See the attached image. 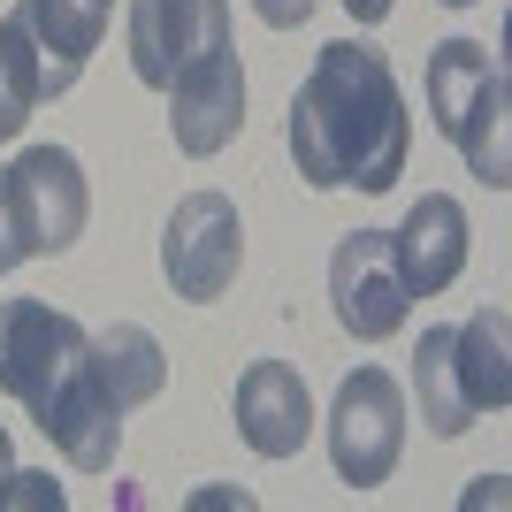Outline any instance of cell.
Here are the masks:
<instances>
[{"label":"cell","mask_w":512,"mask_h":512,"mask_svg":"<svg viewBox=\"0 0 512 512\" xmlns=\"http://www.w3.org/2000/svg\"><path fill=\"white\" fill-rule=\"evenodd\" d=\"M413 153V115L367 39L321 46L291 100V161L314 192H390Z\"/></svg>","instance_id":"cell-1"},{"label":"cell","mask_w":512,"mask_h":512,"mask_svg":"<svg viewBox=\"0 0 512 512\" xmlns=\"http://www.w3.org/2000/svg\"><path fill=\"white\" fill-rule=\"evenodd\" d=\"M0 398L31 406L46 444L77 474H107L123 444V406L92 375V337L62 306L46 299H8L0 306Z\"/></svg>","instance_id":"cell-2"},{"label":"cell","mask_w":512,"mask_h":512,"mask_svg":"<svg viewBox=\"0 0 512 512\" xmlns=\"http://www.w3.org/2000/svg\"><path fill=\"white\" fill-rule=\"evenodd\" d=\"M428 115L451 146L467 153V169L505 192L512 184V123H505V69L482 39H444L428 54Z\"/></svg>","instance_id":"cell-3"},{"label":"cell","mask_w":512,"mask_h":512,"mask_svg":"<svg viewBox=\"0 0 512 512\" xmlns=\"http://www.w3.org/2000/svg\"><path fill=\"white\" fill-rule=\"evenodd\" d=\"M0 214H8V237H16L23 260H46V253H69L85 237V169L69 146H31L0 169Z\"/></svg>","instance_id":"cell-4"},{"label":"cell","mask_w":512,"mask_h":512,"mask_svg":"<svg viewBox=\"0 0 512 512\" xmlns=\"http://www.w3.org/2000/svg\"><path fill=\"white\" fill-rule=\"evenodd\" d=\"M398 451H406V390L390 383L383 367H352L337 383V406H329V459H337V482L375 490V482H390Z\"/></svg>","instance_id":"cell-5"},{"label":"cell","mask_w":512,"mask_h":512,"mask_svg":"<svg viewBox=\"0 0 512 512\" xmlns=\"http://www.w3.org/2000/svg\"><path fill=\"white\" fill-rule=\"evenodd\" d=\"M245 268V222H237L230 192H192L176 199L169 230H161V276H169L176 299L214 306Z\"/></svg>","instance_id":"cell-6"},{"label":"cell","mask_w":512,"mask_h":512,"mask_svg":"<svg viewBox=\"0 0 512 512\" xmlns=\"http://www.w3.org/2000/svg\"><path fill=\"white\" fill-rule=\"evenodd\" d=\"M329 299H337L344 337H360V344H383L406 329L413 299H406V276H398V253H390V230L337 237V253H329Z\"/></svg>","instance_id":"cell-7"},{"label":"cell","mask_w":512,"mask_h":512,"mask_svg":"<svg viewBox=\"0 0 512 512\" xmlns=\"http://www.w3.org/2000/svg\"><path fill=\"white\" fill-rule=\"evenodd\" d=\"M214 46H230V0H130V69H138V85L169 92Z\"/></svg>","instance_id":"cell-8"},{"label":"cell","mask_w":512,"mask_h":512,"mask_svg":"<svg viewBox=\"0 0 512 512\" xmlns=\"http://www.w3.org/2000/svg\"><path fill=\"white\" fill-rule=\"evenodd\" d=\"M245 130V69H237V46H214L207 62H192L169 85V138L176 153L214 161Z\"/></svg>","instance_id":"cell-9"},{"label":"cell","mask_w":512,"mask_h":512,"mask_svg":"<svg viewBox=\"0 0 512 512\" xmlns=\"http://www.w3.org/2000/svg\"><path fill=\"white\" fill-rule=\"evenodd\" d=\"M237 436L260 451V459H291L314 436V398H306V375L291 360H253L237 375Z\"/></svg>","instance_id":"cell-10"},{"label":"cell","mask_w":512,"mask_h":512,"mask_svg":"<svg viewBox=\"0 0 512 512\" xmlns=\"http://www.w3.org/2000/svg\"><path fill=\"white\" fill-rule=\"evenodd\" d=\"M390 253H398V276H406V299L451 291L459 268H467V207L451 192H421L406 207V222L390 230Z\"/></svg>","instance_id":"cell-11"},{"label":"cell","mask_w":512,"mask_h":512,"mask_svg":"<svg viewBox=\"0 0 512 512\" xmlns=\"http://www.w3.org/2000/svg\"><path fill=\"white\" fill-rule=\"evenodd\" d=\"M16 16L31 31V46H39L46 92H69L107 39V0H23Z\"/></svg>","instance_id":"cell-12"},{"label":"cell","mask_w":512,"mask_h":512,"mask_svg":"<svg viewBox=\"0 0 512 512\" xmlns=\"http://www.w3.org/2000/svg\"><path fill=\"white\" fill-rule=\"evenodd\" d=\"M451 367L474 413H505L512 406V314L482 306L474 321H451Z\"/></svg>","instance_id":"cell-13"},{"label":"cell","mask_w":512,"mask_h":512,"mask_svg":"<svg viewBox=\"0 0 512 512\" xmlns=\"http://www.w3.org/2000/svg\"><path fill=\"white\" fill-rule=\"evenodd\" d=\"M92 375H100V390L130 413V406H146V398H161L169 352H161L153 329H138V321H107L100 337H92Z\"/></svg>","instance_id":"cell-14"},{"label":"cell","mask_w":512,"mask_h":512,"mask_svg":"<svg viewBox=\"0 0 512 512\" xmlns=\"http://www.w3.org/2000/svg\"><path fill=\"white\" fill-rule=\"evenodd\" d=\"M413 398H421V421L436 428V436L474 428V406H467V390H459V367H451V321L421 329V352H413Z\"/></svg>","instance_id":"cell-15"},{"label":"cell","mask_w":512,"mask_h":512,"mask_svg":"<svg viewBox=\"0 0 512 512\" xmlns=\"http://www.w3.org/2000/svg\"><path fill=\"white\" fill-rule=\"evenodd\" d=\"M46 100V69H39V46L23 31V16L0 23V138H16L31 123V107Z\"/></svg>","instance_id":"cell-16"},{"label":"cell","mask_w":512,"mask_h":512,"mask_svg":"<svg viewBox=\"0 0 512 512\" xmlns=\"http://www.w3.org/2000/svg\"><path fill=\"white\" fill-rule=\"evenodd\" d=\"M0 505H54V512H62V490H54L46 474H8V490H0Z\"/></svg>","instance_id":"cell-17"},{"label":"cell","mask_w":512,"mask_h":512,"mask_svg":"<svg viewBox=\"0 0 512 512\" xmlns=\"http://www.w3.org/2000/svg\"><path fill=\"white\" fill-rule=\"evenodd\" d=\"M260 23H276V31H299L306 16H314V0H253Z\"/></svg>","instance_id":"cell-18"},{"label":"cell","mask_w":512,"mask_h":512,"mask_svg":"<svg viewBox=\"0 0 512 512\" xmlns=\"http://www.w3.org/2000/svg\"><path fill=\"white\" fill-rule=\"evenodd\" d=\"M390 8H398V0H344V16H352V23H383Z\"/></svg>","instance_id":"cell-19"},{"label":"cell","mask_w":512,"mask_h":512,"mask_svg":"<svg viewBox=\"0 0 512 512\" xmlns=\"http://www.w3.org/2000/svg\"><path fill=\"white\" fill-rule=\"evenodd\" d=\"M8 474H16V444H8V428H0V490H8Z\"/></svg>","instance_id":"cell-20"},{"label":"cell","mask_w":512,"mask_h":512,"mask_svg":"<svg viewBox=\"0 0 512 512\" xmlns=\"http://www.w3.org/2000/svg\"><path fill=\"white\" fill-rule=\"evenodd\" d=\"M444 8H474V0H444Z\"/></svg>","instance_id":"cell-21"},{"label":"cell","mask_w":512,"mask_h":512,"mask_svg":"<svg viewBox=\"0 0 512 512\" xmlns=\"http://www.w3.org/2000/svg\"><path fill=\"white\" fill-rule=\"evenodd\" d=\"M107 8H115V0H107Z\"/></svg>","instance_id":"cell-22"}]
</instances>
